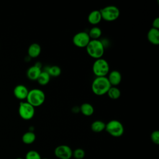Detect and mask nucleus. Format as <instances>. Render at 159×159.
Listing matches in <instances>:
<instances>
[{"instance_id":"nucleus-1","label":"nucleus","mask_w":159,"mask_h":159,"mask_svg":"<svg viewBox=\"0 0 159 159\" xmlns=\"http://www.w3.org/2000/svg\"><path fill=\"white\" fill-rule=\"evenodd\" d=\"M107 76L96 77L91 84V90L96 96H103L107 94L111 88Z\"/></svg>"},{"instance_id":"nucleus-2","label":"nucleus","mask_w":159,"mask_h":159,"mask_svg":"<svg viewBox=\"0 0 159 159\" xmlns=\"http://www.w3.org/2000/svg\"><path fill=\"white\" fill-rule=\"evenodd\" d=\"M104 48V43L99 40H91L86 47L88 55L95 60L102 58Z\"/></svg>"},{"instance_id":"nucleus-3","label":"nucleus","mask_w":159,"mask_h":159,"mask_svg":"<svg viewBox=\"0 0 159 159\" xmlns=\"http://www.w3.org/2000/svg\"><path fill=\"white\" fill-rule=\"evenodd\" d=\"M45 93L39 88H34L29 91L26 98V101L34 107L42 106L45 102Z\"/></svg>"},{"instance_id":"nucleus-4","label":"nucleus","mask_w":159,"mask_h":159,"mask_svg":"<svg viewBox=\"0 0 159 159\" xmlns=\"http://www.w3.org/2000/svg\"><path fill=\"white\" fill-rule=\"evenodd\" d=\"M109 69L107 61L102 58L95 60L92 66L93 72L96 77L107 76L109 73Z\"/></svg>"},{"instance_id":"nucleus-5","label":"nucleus","mask_w":159,"mask_h":159,"mask_svg":"<svg viewBox=\"0 0 159 159\" xmlns=\"http://www.w3.org/2000/svg\"><path fill=\"white\" fill-rule=\"evenodd\" d=\"M102 19L107 22H113L117 20L120 16L119 9L114 5H109L99 10Z\"/></svg>"},{"instance_id":"nucleus-6","label":"nucleus","mask_w":159,"mask_h":159,"mask_svg":"<svg viewBox=\"0 0 159 159\" xmlns=\"http://www.w3.org/2000/svg\"><path fill=\"white\" fill-rule=\"evenodd\" d=\"M105 130L110 135L114 137H119L122 136L124 132L123 124L116 119L111 120L106 124Z\"/></svg>"},{"instance_id":"nucleus-7","label":"nucleus","mask_w":159,"mask_h":159,"mask_svg":"<svg viewBox=\"0 0 159 159\" xmlns=\"http://www.w3.org/2000/svg\"><path fill=\"white\" fill-rule=\"evenodd\" d=\"M18 112L22 119L29 120L34 116L35 107L27 101H21L19 103Z\"/></svg>"},{"instance_id":"nucleus-8","label":"nucleus","mask_w":159,"mask_h":159,"mask_svg":"<svg viewBox=\"0 0 159 159\" xmlns=\"http://www.w3.org/2000/svg\"><path fill=\"white\" fill-rule=\"evenodd\" d=\"M90 40L91 39L86 32H78L72 39L73 45L78 48H86Z\"/></svg>"},{"instance_id":"nucleus-9","label":"nucleus","mask_w":159,"mask_h":159,"mask_svg":"<svg viewBox=\"0 0 159 159\" xmlns=\"http://www.w3.org/2000/svg\"><path fill=\"white\" fill-rule=\"evenodd\" d=\"M73 150L66 145L57 146L54 150V154L59 159H70L72 157Z\"/></svg>"},{"instance_id":"nucleus-10","label":"nucleus","mask_w":159,"mask_h":159,"mask_svg":"<svg viewBox=\"0 0 159 159\" xmlns=\"http://www.w3.org/2000/svg\"><path fill=\"white\" fill-rule=\"evenodd\" d=\"M41 72V65L40 63H38L28 68L27 71V76L30 80L37 81Z\"/></svg>"},{"instance_id":"nucleus-11","label":"nucleus","mask_w":159,"mask_h":159,"mask_svg":"<svg viewBox=\"0 0 159 159\" xmlns=\"http://www.w3.org/2000/svg\"><path fill=\"white\" fill-rule=\"evenodd\" d=\"M29 91L27 88L24 84H17L14 88L13 93L17 99L23 101L24 99H26Z\"/></svg>"},{"instance_id":"nucleus-12","label":"nucleus","mask_w":159,"mask_h":159,"mask_svg":"<svg viewBox=\"0 0 159 159\" xmlns=\"http://www.w3.org/2000/svg\"><path fill=\"white\" fill-rule=\"evenodd\" d=\"M107 76V78L111 86H117L122 81L121 73L118 70H112Z\"/></svg>"},{"instance_id":"nucleus-13","label":"nucleus","mask_w":159,"mask_h":159,"mask_svg":"<svg viewBox=\"0 0 159 159\" xmlns=\"http://www.w3.org/2000/svg\"><path fill=\"white\" fill-rule=\"evenodd\" d=\"M147 40L153 45H158L159 44V29L151 28L147 33Z\"/></svg>"},{"instance_id":"nucleus-14","label":"nucleus","mask_w":159,"mask_h":159,"mask_svg":"<svg viewBox=\"0 0 159 159\" xmlns=\"http://www.w3.org/2000/svg\"><path fill=\"white\" fill-rule=\"evenodd\" d=\"M102 20V17L99 10H94L88 16V21L92 25H97Z\"/></svg>"},{"instance_id":"nucleus-15","label":"nucleus","mask_w":159,"mask_h":159,"mask_svg":"<svg viewBox=\"0 0 159 159\" xmlns=\"http://www.w3.org/2000/svg\"><path fill=\"white\" fill-rule=\"evenodd\" d=\"M41 47L37 43H33L30 45L27 50L28 55L30 58H37L41 53Z\"/></svg>"},{"instance_id":"nucleus-16","label":"nucleus","mask_w":159,"mask_h":159,"mask_svg":"<svg viewBox=\"0 0 159 159\" xmlns=\"http://www.w3.org/2000/svg\"><path fill=\"white\" fill-rule=\"evenodd\" d=\"M81 112L85 116H91L93 114L94 112V107L92 104L88 102L83 103L80 108Z\"/></svg>"},{"instance_id":"nucleus-17","label":"nucleus","mask_w":159,"mask_h":159,"mask_svg":"<svg viewBox=\"0 0 159 159\" xmlns=\"http://www.w3.org/2000/svg\"><path fill=\"white\" fill-rule=\"evenodd\" d=\"M106 124L100 120H96L94 121L91 125V129L93 132L96 133H99L105 130Z\"/></svg>"},{"instance_id":"nucleus-18","label":"nucleus","mask_w":159,"mask_h":159,"mask_svg":"<svg viewBox=\"0 0 159 159\" xmlns=\"http://www.w3.org/2000/svg\"><path fill=\"white\" fill-rule=\"evenodd\" d=\"M36 139V135L32 131H28L24 133L22 137V140L25 144H32L35 142Z\"/></svg>"},{"instance_id":"nucleus-19","label":"nucleus","mask_w":159,"mask_h":159,"mask_svg":"<svg viewBox=\"0 0 159 159\" xmlns=\"http://www.w3.org/2000/svg\"><path fill=\"white\" fill-rule=\"evenodd\" d=\"M88 34L91 40H99L102 35V30L99 27L94 26L89 30Z\"/></svg>"},{"instance_id":"nucleus-20","label":"nucleus","mask_w":159,"mask_h":159,"mask_svg":"<svg viewBox=\"0 0 159 159\" xmlns=\"http://www.w3.org/2000/svg\"><path fill=\"white\" fill-rule=\"evenodd\" d=\"M50 80V76L47 73V71H42L40 75H39V78H37V81L42 86L47 85Z\"/></svg>"},{"instance_id":"nucleus-21","label":"nucleus","mask_w":159,"mask_h":159,"mask_svg":"<svg viewBox=\"0 0 159 159\" xmlns=\"http://www.w3.org/2000/svg\"><path fill=\"white\" fill-rule=\"evenodd\" d=\"M107 94L111 99H117L120 98L121 92L117 86H111L107 93Z\"/></svg>"},{"instance_id":"nucleus-22","label":"nucleus","mask_w":159,"mask_h":159,"mask_svg":"<svg viewBox=\"0 0 159 159\" xmlns=\"http://www.w3.org/2000/svg\"><path fill=\"white\" fill-rule=\"evenodd\" d=\"M49 74V75L52 77H57L61 75V70L60 66L57 65H53L48 66L45 70Z\"/></svg>"},{"instance_id":"nucleus-23","label":"nucleus","mask_w":159,"mask_h":159,"mask_svg":"<svg viewBox=\"0 0 159 159\" xmlns=\"http://www.w3.org/2000/svg\"><path fill=\"white\" fill-rule=\"evenodd\" d=\"M25 159H42V157L38 152L32 150L27 152Z\"/></svg>"},{"instance_id":"nucleus-24","label":"nucleus","mask_w":159,"mask_h":159,"mask_svg":"<svg viewBox=\"0 0 159 159\" xmlns=\"http://www.w3.org/2000/svg\"><path fill=\"white\" fill-rule=\"evenodd\" d=\"M72 156L75 159H83L85 156V152L83 149L78 148L73 151Z\"/></svg>"},{"instance_id":"nucleus-25","label":"nucleus","mask_w":159,"mask_h":159,"mask_svg":"<svg viewBox=\"0 0 159 159\" xmlns=\"http://www.w3.org/2000/svg\"><path fill=\"white\" fill-rule=\"evenodd\" d=\"M151 140L153 143L156 145L159 144V132L158 130H154L151 134Z\"/></svg>"},{"instance_id":"nucleus-26","label":"nucleus","mask_w":159,"mask_h":159,"mask_svg":"<svg viewBox=\"0 0 159 159\" xmlns=\"http://www.w3.org/2000/svg\"><path fill=\"white\" fill-rule=\"evenodd\" d=\"M152 28L159 29V17H156L152 22Z\"/></svg>"},{"instance_id":"nucleus-27","label":"nucleus","mask_w":159,"mask_h":159,"mask_svg":"<svg viewBox=\"0 0 159 159\" xmlns=\"http://www.w3.org/2000/svg\"><path fill=\"white\" fill-rule=\"evenodd\" d=\"M16 159H23V158H17Z\"/></svg>"},{"instance_id":"nucleus-28","label":"nucleus","mask_w":159,"mask_h":159,"mask_svg":"<svg viewBox=\"0 0 159 159\" xmlns=\"http://www.w3.org/2000/svg\"><path fill=\"white\" fill-rule=\"evenodd\" d=\"M42 159H48V158H42Z\"/></svg>"}]
</instances>
